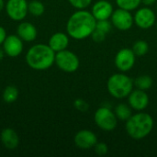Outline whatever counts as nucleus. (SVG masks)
Instances as JSON below:
<instances>
[{
	"label": "nucleus",
	"mask_w": 157,
	"mask_h": 157,
	"mask_svg": "<svg viewBox=\"0 0 157 157\" xmlns=\"http://www.w3.org/2000/svg\"><path fill=\"white\" fill-rule=\"evenodd\" d=\"M6 11L11 19L20 21L26 17L29 12V3L27 0H8L6 5Z\"/></svg>",
	"instance_id": "1a4fd4ad"
},
{
	"label": "nucleus",
	"mask_w": 157,
	"mask_h": 157,
	"mask_svg": "<svg viewBox=\"0 0 157 157\" xmlns=\"http://www.w3.org/2000/svg\"><path fill=\"white\" fill-rule=\"evenodd\" d=\"M59 69L65 73L75 72L80 65V61L77 55L68 50H63L55 53V62Z\"/></svg>",
	"instance_id": "423d86ee"
},
{
	"label": "nucleus",
	"mask_w": 157,
	"mask_h": 157,
	"mask_svg": "<svg viewBox=\"0 0 157 157\" xmlns=\"http://www.w3.org/2000/svg\"><path fill=\"white\" fill-rule=\"evenodd\" d=\"M157 0H142V3L144 5H145L146 6H152L154 5Z\"/></svg>",
	"instance_id": "c756f323"
},
{
	"label": "nucleus",
	"mask_w": 157,
	"mask_h": 157,
	"mask_svg": "<svg viewBox=\"0 0 157 157\" xmlns=\"http://www.w3.org/2000/svg\"><path fill=\"white\" fill-rule=\"evenodd\" d=\"M18 90L14 86H8L4 89L3 92V99L6 103H12L17 99Z\"/></svg>",
	"instance_id": "412c9836"
},
{
	"label": "nucleus",
	"mask_w": 157,
	"mask_h": 157,
	"mask_svg": "<svg viewBox=\"0 0 157 157\" xmlns=\"http://www.w3.org/2000/svg\"><path fill=\"white\" fill-rule=\"evenodd\" d=\"M4 7H5V2H4V0H0V12L3 10Z\"/></svg>",
	"instance_id": "7c9ffc66"
},
{
	"label": "nucleus",
	"mask_w": 157,
	"mask_h": 157,
	"mask_svg": "<svg viewBox=\"0 0 157 157\" xmlns=\"http://www.w3.org/2000/svg\"><path fill=\"white\" fill-rule=\"evenodd\" d=\"M48 45L55 52L63 51L69 45V37L63 32H56L50 38Z\"/></svg>",
	"instance_id": "f3484780"
},
{
	"label": "nucleus",
	"mask_w": 157,
	"mask_h": 157,
	"mask_svg": "<svg viewBox=\"0 0 157 157\" xmlns=\"http://www.w3.org/2000/svg\"><path fill=\"white\" fill-rule=\"evenodd\" d=\"M114 112L116 114V117L119 121H128L131 116L132 115V108L125 104V103H121V104H118L114 109Z\"/></svg>",
	"instance_id": "a211bd4d"
},
{
	"label": "nucleus",
	"mask_w": 157,
	"mask_h": 157,
	"mask_svg": "<svg viewBox=\"0 0 157 157\" xmlns=\"http://www.w3.org/2000/svg\"><path fill=\"white\" fill-rule=\"evenodd\" d=\"M75 144L82 150H89L94 148L98 143L97 135L89 130H81L75 135Z\"/></svg>",
	"instance_id": "f8f14e48"
},
{
	"label": "nucleus",
	"mask_w": 157,
	"mask_h": 157,
	"mask_svg": "<svg viewBox=\"0 0 157 157\" xmlns=\"http://www.w3.org/2000/svg\"><path fill=\"white\" fill-rule=\"evenodd\" d=\"M134 83L131 77L123 73L114 74L109 76L107 83V89L111 97L121 99L128 98L130 93L133 90Z\"/></svg>",
	"instance_id": "20e7f679"
},
{
	"label": "nucleus",
	"mask_w": 157,
	"mask_h": 157,
	"mask_svg": "<svg viewBox=\"0 0 157 157\" xmlns=\"http://www.w3.org/2000/svg\"><path fill=\"white\" fill-rule=\"evenodd\" d=\"M17 36L24 41H33L37 37V29L29 22H21L17 28Z\"/></svg>",
	"instance_id": "dca6fc26"
},
{
	"label": "nucleus",
	"mask_w": 157,
	"mask_h": 157,
	"mask_svg": "<svg viewBox=\"0 0 157 157\" xmlns=\"http://www.w3.org/2000/svg\"><path fill=\"white\" fill-rule=\"evenodd\" d=\"M112 28V23L109 19H102V20H97L96 29H100L104 31L105 33H109Z\"/></svg>",
	"instance_id": "b1692460"
},
{
	"label": "nucleus",
	"mask_w": 157,
	"mask_h": 157,
	"mask_svg": "<svg viewBox=\"0 0 157 157\" xmlns=\"http://www.w3.org/2000/svg\"><path fill=\"white\" fill-rule=\"evenodd\" d=\"M96 125L102 131L111 132L115 130L118 124V119L114 111L108 107L98 108L94 115Z\"/></svg>",
	"instance_id": "39448f33"
},
{
	"label": "nucleus",
	"mask_w": 157,
	"mask_h": 157,
	"mask_svg": "<svg viewBox=\"0 0 157 157\" xmlns=\"http://www.w3.org/2000/svg\"><path fill=\"white\" fill-rule=\"evenodd\" d=\"M155 24H156V28H157V21H156V23H155Z\"/></svg>",
	"instance_id": "473e14b6"
},
{
	"label": "nucleus",
	"mask_w": 157,
	"mask_h": 157,
	"mask_svg": "<svg viewBox=\"0 0 157 157\" xmlns=\"http://www.w3.org/2000/svg\"><path fill=\"white\" fill-rule=\"evenodd\" d=\"M136 55L132 49L124 48L120 50L115 56V66L121 73L129 72L135 64Z\"/></svg>",
	"instance_id": "6e6552de"
},
{
	"label": "nucleus",
	"mask_w": 157,
	"mask_h": 157,
	"mask_svg": "<svg viewBox=\"0 0 157 157\" xmlns=\"http://www.w3.org/2000/svg\"><path fill=\"white\" fill-rule=\"evenodd\" d=\"M97 20L91 11L78 9L68 19L66 24L67 34L75 40H85L91 36L96 29Z\"/></svg>",
	"instance_id": "f257e3e1"
},
{
	"label": "nucleus",
	"mask_w": 157,
	"mask_h": 157,
	"mask_svg": "<svg viewBox=\"0 0 157 157\" xmlns=\"http://www.w3.org/2000/svg\"><path fill=\"white\" fill-rule=\"evenodd\" d=\"M109 19L113 27L122 31L129 30L134 24L133 16L132 15L131 11L124 10L121 8L115 9Z\"/></svg>",
	"instance_id": "0eeeda50"
},
{
	"label": "nucleus",
	"mask_w": 157,
	"mask_h": 157,
	"mask_svg": "<svg viewBox=\"0 0 157 157\" xmlns=\"http://www.w3.org/2000/svg\"><path fill=\"white\" fill-rule=\"evenodd\" d=\"M106 36H107V33H105L104 31L100 30V29H96L93 33L91 34V38L92 40L95 41V42H98V43H100V42H103L106 39Z\"/></svg>",
	"instance_id": "a878e982"
},
{
	"label": "nucleus",
	"mask_w": 157,
	"mask_h": 157,
	"mask_svg": "<svg viewBox=\"0 0 157 157\" xmlns=\"http://www.w3.org/2000/svg\"><path fill=\"white\" fill-rule=\"evenodd\" d=\"M132 50L133 51L136 56H139V57L144 56L149 52V44L145 40H139L133 43Z\"/></svg>",
	"instance_id": "4be33fe9"
},
{
	"label": "nucleus",
	"mask_w": 157,
	"mask_h": 157,
	"mask_svg": "<svg viewBox=\"0 0 157 157\" xmlns=\"http://www.w3.org/2000/svg\"><path fill=\"white\" fill-rule=\"evenodd\" d=\"M128 104L132 109L143 111L149 105V96L144 90L133 89L128 96Z\"/></svg>",
	"instance_id": "9b49d317"
},
{
	"label": "nucleus",
	"mask_w": 157,
	"mask_h": 157,
	"mask_svg": "<svg viewBox=\"0 0 157 157\" xmlns=\"http://www.w3.org/2000/svg\"><path fill=\"white\" fill-rule=\"evenodd\" d=\"M74 106L77 110L82 112H86L88 109V104L82 98H77L76 100H75Z\"/></svg>",
	"instance_id": "cd10ccee"
},
{
	"label": "nucleus",
	"mask_w": 157,
	"mask_h": 157,
	"mask_svg": "<svg viewBox=\"0 0 157 157\" xmlns=\"http://www.w3.org/2000/svg\"><path fill=\"white\" fill-rule=\"evenodd\" d=\"M3 145L8 150H14L19 144V138L17 133L11 128H6L1 132L0 135Z\"/></svg>",
	"instance_id": "2eb2a0df"
},
{
	"label": "nucleus",
	"mask_w": 157,
	"mask_h": 157,
	"mask_svg": "<svg viewBox=\"0 0 157 157\" xmlns=\"http://www.w3.org/2000/svg\"><path fill=\"white\" fill-rule=\"evenodd\" d=\"M94 149H95V153L98 155H105L108 154L109 151L108 145L105 143H98V142L94 146Z\"/></svg>",
	"instance_id": "bb28decb"
},
{
	"label": "nucleus",
	"mask_w": 157,
	"mask_h": 157,
	"mask_svg": "<svg viewBox=\"0 0 157 157\" xmlns=\"http://www.w3.org/2000/svg\"><path fill=\"white\" fill-rule=\"evenodd\" d=\"M55 52L47 44L39 43L32 46L26 54L28 65L38 71L49 69L55 62Z\"/></svg>",
	"instance_id": "f03ea898"
},
{
	"label": "nucleus",
	"mask_w": 157,
	"mask_h": 157,
	"mask_svg": "<svg viewBox=\"0 0 157 157\" xmlns=\"http://www.w3.org/2000/svg\"><path fill=\"white\" fill-rule=\"evenodd\" d=\"M6 38V29L3 27L0 26V45L3 44V42L5 41Z\"/></svg>",
	"instance_id": "c85d7f7f"
},
{
	"label": "nucleus",
	"mask_w": 157,
	"mask_h": 157,
	"mask_svg": "<svg viewBox=\"0 0 157 157\" xmlns=\"http://www.w3.org/2000/svg\"><path fill=\"white\" fill-rule=\"evenodd\" d=\"M68 1L76 9H86L91 5L93 0H68Z\"/></svg>",
	"instance_id": "393cba45"
},
{
	"label": "nucleus",
	"mask_w": 157,
	"mask_h": 157,
	"mask_svg": "<svg viewBox=\"0 0 157 157\" xmlns=\"http://www.w3.org/2000/svg\"><path fill=\"white\" fill-rule=\"evenodd\" d=\"M115 1L119 8L128 10L131 12L136 10L142 3V0H115Z\"/></svg>",
	"instance_id": "aec40b11"
},
{
	"label": "nucleus",
	"mask_w": 157,
	"mask_h": 157,
	"mask_svg": "<svg viewBox=\"0 0 157 157\" xmlns=\"http://www.w3.org/2000/svg\"><path fill=\"white\" fill-rule=\"evenodd\" d=\"M133 19L135 25L142 29H148L156 23L155 13L148 6L137 8Z\"/></svg>",
	"instance_id": "9d476101"
},
{
	"label": "nucleus",
	"mask_w": 157,
	"mask_h": 157,
	"mask_svg": "<svg viewBox=\"0 0 157 157\" xmlns=\"http://www.w3.org/2000/svg\"><path fill=\"white\" fill-rule=\"evenodd\" d=\"M4 53H5L4 50H1V49H0V59H2V58H3V56H4Z\"/></svg>",
	"instance_id": "2f4dec72"
},
{
	"label": "nucleus",
	"mask_w": 157,
	"mask_h": 157,
	"mask_svg": "<svg viewBox=\"0 0 157 157\" xmlns=\"http://www.w3.org/2000/svg\"><path fill=\"white\" fill-rule=\"evenodd\" d=\"M3 50L9 57H17L23 51L22 40L17 35L6 36L3 42Z\"/></svg>",
	"instance_id": "ddd939ff"
},
{
	"label": "nucleus",
	"mask_w": 157,
	"mask_h": 157,
	"mask_svg": "<svg viewBox=\"0 0 157 157\" xmlns=\"http://www.w3.org/2000/svg\"><path fill=\"white\" fill-rule=\"evenodd\" d=\"M156 10H157V5H156Z\"/></svg>",
	"instance_id": "72a5a7b5"
},
{
	"label": "nucleus",
	"mask_w": 157,
	"mask_h": 157,
	"mask_svg": "<svg viewBox=\"0 0 157 157\" xmlns=\"http://www.w3.org/2000/svg\"><path fill=\"white\" fill-rule=\"evenodd\" d=\"M154 129L153 117L145 112L138 111L126 121L125 130L128 135L134 140H142L147 137Z\"/></svg>",
	"instance_id": "7ed1b4c3"
},
{
	"label": "nucleus",
	"mask_w": 157,
	"mask_h": 157,
	"mask_svg": "<svg viewBox=\"0 0 157 157\" xmlns=\"http://www.w3.org/2000/svg\"><path fill=\"white\" fill-rule=\"evenodd\" d=\"M44 5L39 0H33L29 3V12L33 16H41L44 13Z\"/></svg>",
	"instance_id": "5701e85b"
},
{
	"label": "nucleus",
	"mask_w": 157,
	"mask_h": 157,
	"mask_svg": "<svg viewBox=\"0 0 157 157\" xmlns=\"http://www.w3.org/2000/svg\"><path fill=\"white\" fill-rule=\"evenodd\" d=\"M114 11L113 6L107 0H98L92 6L91 13L96 20L109 19Z\"/></svg>",
	"instance_id": "4468645a"
},
{
	"label": "nucleus",
	"mask_w": 157,
	"mask_h": 157,
	"mask_svg": "<svg viewBox=\"0 0 157 157\" xmlns=\"http://www.w3.org/2000/svg\"><path fill=\"white\" fill-rule=\"evenodd\" d=\"M133 83H134V86L136 88L145 91L152 87L153 79L148 75H139L138 77H136V79L133 81Z\"/></svg>",
	"instance_id": "6ab92c4d"
}]
</instances>
